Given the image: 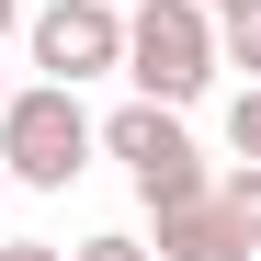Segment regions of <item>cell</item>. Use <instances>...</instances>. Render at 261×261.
Instances as JSON below:
<instances>
[{
	"label": "cell",
	"instance_id": "4fadbf2b",
	"mask_svg": "<svg viewBox=\"0 0 261 261\" xmlns=\"http://www.w3.org/2000/svg\"><path fill=\"white\" fill-rule=\"evenodd\" d=\"M0 102H12V80H0Z\"/></svg>",
	"mask_w": 261,
	"mask_h": 261
},
{
	"label": "cell",
	"instance_id": "5bb4252c",
	"mask_svg": "<svg viewBox=\"0 0 261 261\" xmlns=\"http://www.w3.org/2000/svg\"><path fill=\"white\" fill-rule=\"evenodd\" d=\"M114 12H125V0H114Z\"/></svg>",
	"mask_w": 261,
	"mask_h": 261
},
{
	"label": "cell",
	"instance_id": "277c9868",
	"mask_svg": "<svg viewBox=\"0 0 261 261\" xmlns=\"http://www.w3.org/2000/svg\"><path fill=\"white\" fill-rule=\"evenodd\" d=\"M23 46H34L46 80L80 91V80H102V68L125 57V12H114V0H46V12L23 23Z\"/></svg>",
	"mask_w": 261,
	"mask_h": 261
},
{
	"label": "cell",
	"instance_id": "7c38bea8",
	"mask_svg": "<svg viewBox=\"0 0 261 261\" xmlns=\"http://www.w3.org/2000/svg\"><path fill=\"white\" fill-rule=\"evenodd\" d=\"M204 12H239V0H204Z\"/></svg>",
	"mask_w": 261,
	"mask_h": 261
},
{
	"label": "cell",
	"instance_id": "7a4b0ae2",
	"mask_svg": "<svg viewBox=\"0 0 261 261\" xmlns=\"http://www.w3.org/2000/svg\"><path fill=\"white\" fill-rule=\"evenodd\" d=\"M80 170H91V114H80L68 80H34V91L0 102V182H23V193H68Z\"/></svg>",
	"mask_w": 261,
	"mask_h": 261
},
{
	"label": "cell",
	"instance_id": "3957f363",
	"mask_svg": "<svg viewBox=\"0 0 261 261\" xmlns=\"http://www.w3.org/2000/svg\"><path fill=\"white\" fill-rule=\"evenodd\" d=\"M91 148H114L125 159V182H137V204H182V193H204L216 182V170H204V148L182 137V114H170V102H125V114H102L91 125Z\"/></svg>",
	"mask_w": 261,
	"mask_h": 261
},
{
	"label": "cell",
	"instance_id": "ba28073f",
	"mask_svg": "<svg viewBox=\"0 0 261 261\" xmlns=\"http://www.w3.org/2000/svg\"><path fill=\"white\" fill-rule=\"evenodd\" d=\"M68 261H159V250H148V239H137V227H91V239H80V250H68Z\"/></svg>",
	"mask_w": 261,
	"mask_h": 261
},
{
	"label": "cell",
	"instance_id": "9c48e42d",
	"mask_svg": "<svg viewBox=\"0 0 261 261\" xmlns=\"http://www.w3.org/2000/svg\"><path fill=\"white\" fill-rule=\"evenodd\" d=\"M227 148H239V159H261V80L227 102Z\"/></svg>",
	"mask_w": 261,
	"mask_h": 261
},
{
	"label": "cell",
	"instance_id": "8992f818",
	"mask_svg": "<svg viewBox=\"0 0 261 261\" xmlns=\"http://www.w3.org/2000/svg\"><path fill=\"white\" fill-rule=\"evenodd\" d=\"M216 204H227V227L261 250V159H239V170H216Z\"/></svg>",
	"mask_w": 261,
	"mask_h": 261
},
{
	"label": "cell",
	"instance_id": "30bf717a",
	"mask_svg": "<svg viewBox=\"0 0 261 261\" xmlns=\"http://www.w3.org/2000/svg\"><path fill=\"white\" fill-rule=\"evenodd\" d=\"M0 261H68L57 239H0Z\"/></svg>",
	"mask_w": 261,
	"mask_h": 261
},
{
	"label": "cell",
	"instance_id": "52a82bcc",
	"mask_svg": "<svg viewBox=\"0 0 261 261\" xmlns=\"http://www.w3.org/2000/svg\"><path fill=\"white\" fill-rule=\"evenodd\" d=\"M216 68H261V0L216 12Z\"/></svg>",
	"mask_w": 261,
	"mask_h": 261
},
{
	"label": "cell",
	"instance_id": "5b68a950",
	"mask_svg": "<svg viewBox=\"0 0 261 261\" xmlns=\"http://www.w3.org/2000/svg\"><path fill=\"white\" fill-rule=\"evenodd\" d=\"M148 216H159V239H148L159 261H250V239L227 227L216 182H204V193H182V204H148Z\"/></svg>",
	"mask_w": 261,
	"mask_h": 261
},
{
	"label": "cell",
	"instance_id": "6da1fadb",
	"mask_svg": "<svg viewBox=\"0 0 261 261\" xmlns=\"http://www.w3.org/2000/svg\"><path fill=\"white\" fill-rule=\"evenodd\" d=\"M125 80H137L148 102H204V80H216V12L204 0H125Z\"/></svg>",
	"mask_w": 261,
	"mask_h": 261
},
{
	"label": "cell",
	"instance_id": "8fae6325",
	"mask_svg": "<svg viewBox=\"0 0 261 261\" xmlns=\"http://www.w3.org/2000/svg\"><path fill=\"white\" fill-rule=\"evenodd\" d=\"M12 23H23V0H0V34H12Z\"/></svg>",
	"mask_w": 261,
	"mask_h": 261
}]
</instances>
